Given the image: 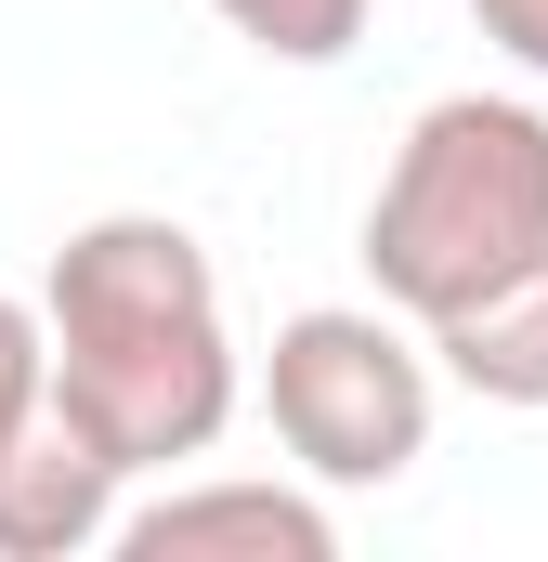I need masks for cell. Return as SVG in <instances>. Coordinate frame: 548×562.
<instances>
[{"label": "cell", "mask_w": 548, "mask_h": 562, "mask_svg": "<svg viewBox=\"0 0 548 562\" xmlns=\"http://www.w3.org/2000/svg\"><path fill=\"white\" fill-rule=\"evenodd\" d=\"M39 406L118 471H170L236 419L222 276L170 210H105L53 249L39 288Z\"/></svg>", "instance_id": "obj_1"}, {"label": "cell", "mask_w": 548, "mask_h": 562, "mask_svg": "<svg viewBox=\"0 0 548 562\" xmlns=\"http://www.w3.org/2000/svg\"><path fill=\"white\" fill-rule=\"evenodd\" d=\"M548 262V119L510 92H444L392 144L379 196H366V276L392 314H457L483 288Z\"/></svg>", "instance_id": "obj_2"}, {"label": "cell", "mask_w": 548, "mask_h": 562, "mask_svg": "<svg viewBox=\"0 0 548 562\" xmlns=\"http://www.w3.org/2000/svg\"><path fill=\"white\" fill-rule=\"evenodd\" d=\"M262 406L274 445L313 471V484H392L431 445V367L392 314H353V301H313L287 314L262 353Z\"/></svg>", "instance_id": "obj_3"}, {"label": "cell", "mask_w": 548, "mask_h": 562, "mask_svg": "<svg viewBox=\"0 0 548 562\" xmlns=\"http://www.w3.org/2000/svg\"><path fill=\"white\" fill-rule=\"evenodd\" d=\"M118 458L79 445L53 406H26V431L0 445V562H79L118 537Z\"/></svg>", "instance_id": "obj_4"}, {"label": "cell", "mask_w": 548, "mask_h": 562, "mask_svg": "<svg viewBox=\"0 0 548 562\" xmlns=\"http://www.w3.org/2000/svg\"><path fill=\"white\" fill-rule=\"evenodd\" d=\"M105 550H132V562H327L340 524L300 484H183V497L132 510Z\"/></svg>", "instance_id": "obj_5"}, {"label": "cell", "mask_w": 548, "mask_h": 562, "mask_svg": "<svg viewBox=\"0 0 548 562\" xmlns=\"http://www.w3.org/2000/svg\"><path fill=\"white\" fill-rule=\"evenodd\" d=\"M431 353L483 393V406H548V262H523L510 288L431 314Z\"/></svg>", "instance_id": "obj_6"}, {"label": "cell", "mask_w": 548, "mask_h": 562, "mask_svg": "<svg viewBox=\"0 0 548 562\" xmlns=\"http://www.w3.org/2000/svg\"><path fill=\"white\" fill-rule=\"evenodd\" d=\"M249 53H274V66H340L353 40H366V0H209Z\"/></svg>", "instance_id": "obj_7"}, {"label": "cell", "mask_w": 548, "mask_h": 562, "mask_svg": "<svg viewBox=\"0 0 548 562\" xmlns=\"http://www.w3.org/2000/svg\"><path fill=\"white\" fill-rule=\"evenodd\" d=\"M26 406H39V314L0 288V445L26 431Z\"/></svg>", "instance_id": "obj_8"}, {"label": "cell", "mask_w": 548, "mask_h": 562, "mask_svg": "<svg viewBox=\"0 0 548 562\" xmlns=\"http://www.w3.org/2000/svg\"><path fill=\"white\" fill-rule=\"evenodd\" d=\"M470 13H483V40H496L510 66H536V79H548V0H470Z\"/></svg>", "instance_id": "obj_9"}]
</instances>
